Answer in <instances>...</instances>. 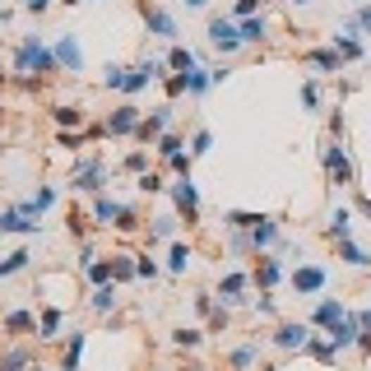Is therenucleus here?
<instances>
[{"instance_id":"f257e3e1","label":"nucleus","mask_w":371,"mask_h":371,"mask_svg":"<svg viewBox=\"0 0 371 371\" xmlns=\"http://www.w3.org/2000/svg\"><path fill=\"white\" fill-rule=\"evenodd\" d=\"M61 61L56 51L42 42V37H19V46H14V75H56Z\"/></svg>"},{"instance_id":"f03ea898","label":"nucleus","mask_w":371,"mask_h":371,"mask_svg":"<svg viewBox=\"0 0 371 371\" xmlns=\"http://www.w3.org/2000/svg\"><path fill=\"white\" fill-rule=\"evenodd\" d=\"M93 223L116 227V232H135V227H139V218L130 214L125 204H116L112 195H98V200H93Z\"/></svg>"},{"instance_id":"7ed1b4c3","label":"nucleus","mask_w":371,"mask_h":371,"mask_svg":"<svg viewBox=\"0 0 371 371\" xmlns=\"http://www.w3.org/2000/svg\"><path fill=\"white\" fill-rule=\"evenodd\" d=\"M139 14H144V23H149V37H158V42H177V19H172L158 0H139Z\"/></svg>"},{"instance_id":"20e7f679","label":"nucleus","mask_w":371,"mask_h":371,"mask_svg":"<svg viewBox=\"0 0 371 371\" xmlns=\"http://www.w3.org/2000/svg\"><path fill=\"white\" fill-rule=\"evenodd\" d=\"M209 46H214V51H237V46H246V37H241V23L214 14V19H209Z\"/></svg>"},{"instance_id":"39448f33","label":"nucleus","mask_w":371,"mask_h":371,"mask_svg":"<svg viewBox=\"0 0 371 371\" xmlns=\"http://www.w3.org/2000/svg\"><path fill=\"white\" fill-rule=\"evenodd\" d=\"M0 227H5V232H42V209H33V200L10 204V209L0 214Z\"/></svg>"},{"instance_id":"423d86ee","label":"nucleus","mask_w":371,"mask_h":371,"mask_svg":"<svg viewBox=\"0 0 371 371\" xmlns=\"http://www.w3.org/2000/svg\"><path fill=\"white\" fill-rule=\"evenodd\" d=\"M311 339H315V329L306 325V320H283V325L274 329V344H279L283 353H302V348H311Z\"/></svg>"},{"instance_id":"0eeeda50","label":"nucleus","mask_w":371,"mask_h":371,"mask_svg":"<svg viewBox=\"0 0 371 371\" xmlns=\"http://www.w3.org/2000/svg\"><path fill=\"white\" fill-rule=\"evenodd\" d=\"M75 191H89V195H98L102 186H107V168H102V158H79L75 163Z\"/></svg>"},{"instance_id":"6e6552de","label":"nucleus","mask_w":371,"mask_h":371,"mask_svg":"<svg viewBox=\"0 0 371 371\" xmlns=\"http://www.w3.org/2000/svg\"><path fill=\"white\" fill-rule=\"evenodd\" d=\"M139 125H144V116H139V107L135 102H121V107H116L112 116H107V125H102V130H107V135H139Z\"/></svg>"},{"instance_id":"1a4fd4ad","label":"nucleus","mask_w":371,"mask_h":371,"mask_svg":"<svg viewBox=\"0 0 371 371\" xmlns=\"http://www.w3.org/2000/svg\"><path fill=\"white\" fill-rule=\"evenodd\" d=\"M325 283H329V270H325V265H297V270H293V288H297V297L325 293Z\"/></svg>"},{"instance_id":"9d476101","label":"nucleus","mask_w":371,"mask_h":371,"mask_svg":"<svg viewBox=\"0 0 371 371\" xmlns=\"http://www.w3.org/2000/svg\"><path fill=\"white\" fill-rule=\"evenodd\" d=\"M51 51H56V61H61V70H84V46H79V37L75 33H61L56 42H51Z\"/></svg>"},{"instance_id":"9b49d317","label":"nucleus","mask_w":371,"mask_h":371,"mask_svg":"<svg viewBox=\"0 0 371 371\" xmlns=\"http://www.w3.org/2000/svg\"><path fill=\"white\" fill-rule=\"evenodd\" d=\"M172 200H177V209L195 223V209H200V191H195V181H191V177H177V181H172Z\"/></svg>"},{"instance_id":"f8f14e48","label":"nucleus","mask_w":371,"mask_h":371,"mask_svg":"<svg viewBox=\"0 0 371 371\" xmlns=\"http://www.w3.org/2000/svg\"><path fill=\"white\" fill-rule=\"evenodd\" d=\"M168 125H172V102H163V107H153V116H144V125H139L135 139H139V144H153Z\"/></svg>"},{"instance_id":"ddd939ff","label":"nucleus","mask_w":371,"mask_h":371,"mask_svg":"<svg viewBox=\"0 0 371 371\" xmlns=\"http://www.w3.org/2000/svg\"><path fill=\"white\" fill-rule=\"evenodd\" d=\"M325 334H329V344L344 353L348 344H358V339H362V315H344V320H339L334 329H325Z\"/></svg>"},{"instance_id":"4468645a","label":"nucleus","mask_w":371,"mask_h":371,"mask_svg":"<svg viewBox=\"0 0 371 371\" xmlns=\"http://www.w3.org/2000/svg\"><path fill=\"white\" fill-rule=\"evenodd\" d=\"M325 168H329V177H334L339 186H348V181H353V168H348V149L339 144V139L325 149Z\"/></svg>"},{"instance_id":"2eb2a0df","label":"nucleus","mask_w":371,"mask_h":371,"mask_svg":"<svg viewBox=\"0 0 371 371\" xmlns=\"http://www.w3.org/2000/svg\"><path fill=\"white\" fill-rule=\"evenodd\" d=\"M344 302H334V297H320V302H315V315H311V329H334L339 320H344Z\"/></svg>"},{"instance_id":"dca6fc26","label":"nucleus","mask_w":371,"mask_h":371,"mask_svg":"<svg viewBox=\"0 0 371 371\" xmlns=\"http://www.w3.org/2000/svg\"><path fill=\"white\" fill-rule=\"evenodd\" d=\"M325 237H329V241H353V214H348V209H334V214H329Z\"/></svg>"},{"instance_id":"f3484780","label":"nucleus","mask_w":371,"mask_h":371,"mask_svg":"<svg viewBox=\"0 0 371 371\" xmlns=\"http://www.w3.org/2000/svg\"><path fill=\"white\" fill-rule=\"evenodd\" d=\"M274 241H279V218H270V214H265V223H256V227H251V246H256V251H270Z\"/></svg>"},{"instance_id":"a211bd4d","label":"nucleus","mask_w":371,"mask_h":371,"mask_svg":"<svg viewBox=\"0 0 371 371\" xmlns=\"http://www.w3.org/2000/svg\"><path fill=\"white\" fill-rule=\"evenodd\" d=\"M306 65H311V70H320V75H339L344 56H339L334 46H320V51H311V56H306Z\"/></svg>"},{"instance_id":"6ab92c4d","label":"nucleus","mask_w":371,"mask_h":371,"mask_svg":"<svg viewBox=\"0 0 371 371\" xmlns=\"http://www.w3.org/2000/svg\"><path fill=\"white\" fill-rule=\"evenodd\" d=\"M246 274L241 270H232V274H223V283H218V297H223V302H241V293H246Z\"/></svg>"},{"instance_id":"aec40b11","label":"nucleus","mask_w":371,"mask_h":371,"mask_svg":"<svg viewBox=\"0 0 371 371\" xmlns=\"http://www.w3.org/2000/svg\"><path fill=\"white\" fill-rule=\"evenodd\" d=\"M334 51H339L344 61H362V51H367V46L358 42V33H353V28H344V33L334 37Z\"/></svg>"},{"instance_id":"412c9836","label":"nucleus","mask_w":371,"mask_h":371,"mask_svg":"<svg viewBox=\"0 0 371 371\" xmlns=\"http://www.w3.org/2000/svg\"><path fill=\"white\" fill-rule=\"evenodd\" d=\"M61 325H65V315H61L56 306H46V311L37 315V339H56V334H61Z\"/></svg>"},{"instance_id":"4be33fe9","label":"nucleus","mask_w":371,"mask_h":371,"mask_svg":"<svg viewBox=\"0 0 371 371\" xmlns=\"http://www.w3.org/2000/svg\"><path fill=\"white\" fill-rule=\"evenodd\" d=\"M209 89H214V70H200V65H195L191 75H186V93H191V98H204Z\"/></svg>"},{"instance_id":"5701e85b","label":"nucleus","mask_w":371,"mask_h":371,"mask_svg":"<svg viewBox=\"0 0 371 371\" xmlns=\"http://www.w3.org/2000/svg\"><path fill=\"white\" fill-rule=\"evenodd\" d=\"M279 279H283V260L265 256V260H260V270H256V283H260V288H274Z\"/></svg>"},{"instance_id":"b1692460","label":"nucleus","mask_w":371,"mask_h":371,"mask_svg":"<svg viewBox=\"0 0 371 371\" xmlns=\"http://www.w3.org/2000/svg\"><path fill=\"white\" fill-rule=\"evenodd\" d=\"M227 227H232V232H251V227L256 223H265V214H246V209H227Z\"/></svg>"},{"instance_id":"393cba45","label":"nucleus","mask_w":371,"mask_h":371,"mask_svg":"<svg viewBox=\"0 0 371 371\" xmlns=\"http://www.w3.org/2000/svg\"><path fill=\"white\" fill-rule=\"evenodd\" d=\"M51 116H56V125H84V107L79 102H61V107H51Z\"/></svg>"},{"instance_id":"a878e982","label":"nucleus","mask_w":371,"mask_h":371,"mask_svg":"<svg viewBox=\"0 0 371 371\" xmlns=\"http://www.w3.org/2000/svg\"><path fill=\"white\" fill-rule=\"evenodd\" d=\"M195 260V251L186 246V241H172V256H168V270L172 274H186V265Z\"/></svg>"},{"instance_id":"bb28decb","label":"nucleus","mask_w":371,"mask_h":371,"mask_svg":"<svg viewBox=\"0 0 371 371\" xmlns=\"http://www.w3.org/2000/svg\"><path fill=\"white\" fill-rule=\"evenodd\" d=\"M227 367H232V371H251V367H256V344L232 348V353H227Z\"/></svg>"},{"instance_id":"cd10ccee","label":"nucleus","mask_w":371,"mask_h":371,"mask_svg":"<svg viewBox=\"0 0 371 371\" xmlns=\"http://www.w3.org/2000/svg\"><path fill=\"white\" fill-rule=\"evenodd\" d=\"M241 37H246V42H265V37H270V19H265V14L246 19L241 23Z\"/></svg>"},{"instance_id":"c85d7f7f","label":"nucleus","mask_w":371,"mask_h":371,"mask_svg":"<svg viewBox=\"0 0 371 371\" xmlns=\"http://www.w3.org/2000/svg\"><path fill=\"white\" fill-rule=\"evenodd\" d=\"M116 302H121V288L116 283H107V288L93 293V311H116Z\"/></svg>"},{"instance_id":"c756f323","label":"nucleus","mask_w":371,"mask_h":371,"mask_svg":"<svg viewBox=\"0 0 371 371\" xmlns=\"http://www.w3.org/2000/svg\"><path fill=\"white\" fill-rule=\"evenodd\" d=\"M168 70H177V75H191V70H195V56L186 51V46H172V51H168Z\"/></svg>"},{"instance_id":"7c9ffc66","label":"nucleus","mask_w":371,"mask_h":371,"mask_svg":"<svg viewBox=\"0 0 371 371\" xmlns=\"http://www.w3.org/2000/svg\"><path fill=\"white\" fill-rule=\"evenodd\" d=\"M339 256L348 260V265H358V270H362V265H371V251H362L358 241H339Z\"/></svg>"},{"instance_id":"2f4dec72","label":"nucleus","mask_w":371,"mask_h":371,"mask_svg":"<svg viewBox=\"0 0 371 371\" xmlns=\"http://www.w3.org/2000/svg\"><path fill=\"white\" fill-rule=\"evenodd\" d=\"M19 270H28V251H10V256H5V265H0V279H10V274H19Z\"/></svg>"},{"instance_id":"473e14b6","label":"nucleus","mask_w":371,"mask_h":371,"mask_svg":"<svg viewBox=\"0 0 371 371\" xmlns=\"http://www.w3.org/2000/svg\"><path fill=\"white\" fill-rule=\"evenodd\" d=\"M306 353H311L315 362H334V358H339V348L329 344V339H311V348H306Z\"/></svg>"},{"instance_id":"72a5a7b5","label":"nucleus","mask_w":371,"mask_h":371,"mask_svg":"<svg viewBox=\"0 0 371 371\" xmlns=\"http://www.w3.org/2000/svg\"><path fill=\"white\" fill-rule=\"evenodd\" d=\"M200 329H186V325H181V329H172V344H177V348H200Z\"/></svg>"},{"instance_id":"f704fd0d","label":"nucleus","mask_w":371,"mask_h":371,"mask_svg":"<svg viewBox=\"0 0 371 371\" xmlns=\"http://www.w3.org/2000/svg\"><path fill=\"white\" fill-rule=\"evenodd\" d=\"M260 5H265V0H237V5H232V19H237V23L256 19V14H260Z\"/></svg>"},{"instance_id":"c9c22d12","label":"nucleus","mask_w":371,"mask_h":371,"mask_svg":"<svg viewBox=\"0 0 371 371\" xmlns=\"http://www.w3.org/2000/svg\"><path fill=\"white\" fill-rule=\"evenodd\" d=\"M79 358H84V334L70 339V348H65V367L61 371H79Z\"/></svg>"},{"instance_id":"e433bc0d","label":"nucleus","mask_w":371,"mask_h":371,"mask_svg":"<svg viewBox=\"0 0 371 371\" xmlns=\"http://www.w3.org/2000/svg\"><path fill=\"white\" fill-rule=\"evenodd\" d=\"M125 75H130L125 65H107L102 70V89H125Z\"/></svg>"},{"instance_id":"4c0bfd02","label":"nucleus","mask_w":371,"mask_h":371,"mask_svg":"<svg viewBox=\"0 0 371 371\" xmlns=\"http://www.w3.org/2000/svg\"><path fill=\"white\" fill-rule=\"evenodd\" d=\"M28 325H33V315H28V311H10V315H5V329H10V334H23Z\"/></svg>"},{"instance_id":"58836bf2","label":"nucleus","mask_w":371,"mask_h":371,"mask_svg":"<svg viewBox=\"0 0 371 371\" xmlns=\"http://www.w3.org/2000/svg\"><path fill=\"white\" fill-rule=\"evenodd\" d=\"M209 149H214V135H209V130H195V139H191V158H204Z\"/></svg>"},{"instance_id":"ea45409f","label":"nucleus","mask_w":371,"mask_h":371,"mask_svg":"<svg viewBox=\"0 0 371 371\" xmlns=\"http://www.w3.org/2000/svg\"><path fill=\"white\" fill-rule=\"evenodd\" d=\"M353 33H371V5H362L358 14H353V23H348Z\"/></svg>"},{"instance_id":"a19ab883","label":"nucleus","mask_w":371,"mask_h":371,"mask_svg":"<svg viewBox=\"0 0 371 371\" xmlns=\"http://www.w3.org/2000/svg\"><path fill=\"white\" fill-rule=\"evenodd\" d=\"M158 153H163V158L172 163V158L181 153V139H177V135H163V139H158Z\"/></svg>"},{"instance_id":"79ce46f5","label":"nucleus","mask_w":371,"mask_h":371,"mask_svg":"<svg viewBox=\"0 0 371 371\" xmlns=\"http://www.w3.org/2000/svg\"><path fill=\"white\" fill-rule=\"evenodd\" d=\"M153 237H177V218H172V214L153 218Z\"/></svg>"},{"instance_id":"37998d69","label":"nucleus","mask_w":371,"mask_h":371,"mask_svg":"<svg viewBox=\"0 0 371 371\" xmlns=\"http://www.w3.org/2000/svg\"><path fill=\"white\" fill-rule=\"evenodd\" d=\"M23 367H28V353H23V348H10V353H5V371H23Z\"/></svg>"},{"instance_id":"c03bdc74","label":"nucleus","mask_w":371,"mask_h":371,"mask_svg":"<svg viewBox=\"0 0 371 371\" xmlns=\"http://www.w3.org/2000/svg\"><path fill=\"white\" fill-rule=\"evenodd\" d=\"M125 168H130V172H144V168H149V153H144V149H135V153H125Z\"/></svg>"},{"instance_id":"a18cd8bd","label":"nucleus","mask_w":371,"mask_h":371,"mask_svg":"<svg viewBox=\"0 0 371 371\" xmlns=\"http://www.w3.org/2000/svg\"><path fill=\"white\" fill-rule=\"evenodd\" d=\"M51 204H56V191H51V186H42V191L33 195V209H51Z\"/></svg>"},{"instance_id":"49530a36","label":"nucleus","mask_w":371,"mask_h":371,"mask_svg":"<svg viewBox=\"0 0 371 371\" xmlns=\"http://www.w3.org/2000/svg\"><path fill=\"white\" fill-rule=\"evenodd\" d=\"M139 260V279H158V260L153 256H135Z\"/></svg>"},{"instance_id":"de8ad7c7","label":"nucleus","mask_w":371,"mask_h":371,"mask_svg":"<svg viewBox=\"0 0 371 371\" xmlns=\"http://www.w3.org/2000/svg\"><path fill=\"white\" fill-rule=\"evenodd\" d=\"M139 191H144V195L163 191V181H158V172H144V177H139Z\"/></svg>"},{"instance_id":"09e8293b","label":"nucleus","mask_w":371,"mask_h":371,"mask_svg":"<svg viewBox=\"0 0 371 371\" xmlns=\"http://www.w3.org/2000/svg\"><path fill=\"white\" fill-rule=\"evenodd\" d=\"M56 144H61V149H84V135H70V130H61Z\"/></svg>"},{"instance_id":"8fccbe9b","label":"nucleus","mask_w":371,"mask_h":371,"mask_svg":"<svg viewBox=\"0 0 371 371\" xmlns=\"http://www.w3.org/2000/svg\"><path fill=\"white\" fill-rule=\"evenodd\" d=\"M302 102H306V107H315V102H320V93H315V79H306V84H302Z\"/></svg>"},{"instance_id":"3c124183","label":"nucleus","mask_w":371,"mask_h":371,"mask_svg":"<svg viewBox=\"0 0 371 371\" xmlns=\"http://www.w3.org/2000/svg\"><path fill=\"white\" fill-rule=\"evenodd\" d=\"M19 5H23L28 14H46V10H51V0H19Z\"/></svg>"},{"instance_id":"603ef678","label":"nucleus","mask_w":371,"mask_h":371,"mask_svg":"<svg viewBox=\"0 0 371 371\" xmlns=\"http://www.w3.org/2000/svg\"><path fill=\"white\" fill-rule=\"evenodd\" d=\"M168 93H172V98H177V93H186V75H172L168 79Z\"/></svg>"},{"instance_id":"864d4df0","label":"nucleus","mask_w":371,"mask_h":371,"mask_svg":"<svg viewBox=\"0 0 371 371\" xmlns=\"http://www.w3.org/2000/svg\"><path fill=\"white\" fill-rule=\"evenodd\" d=\"M362 334H371V311H362Z\"/></svg>"},{"instance_id":"5fc2aeb1","label":"nucleus","mask_w":371,"mask_h":371,"mask_svg":"<svg viewBox=\"0 0 371 371\" xmlns=\"http://www.w3.org/2000/svg\"><path fill=\"white\" fill-rule=\"evenodd\" d=\"M204 5H209V0H186V10H204Z\"/></svg>"},{"instance_id":"6e6d98bb","label":"nucleus","mask_w":371,"mask_h":371,"mask_svg":"<svg viewBox=\"0 0 371 371\" xmlns=\"http://www.w3.org/2000/svg\"><path fill=\"white\" fill-rule=\"evenodd\" d=\"M358 209H362V214H367V218H371V200H358Z\"/></svg>"},{"instance_id":"4d7b16f0","label":"nucleus","mask_w":371,"mask_h":371,"mask_svg":"<svg viewBox=\"0 0 371 371\" xmlns=\"http://www.w3.org/2000/svg\"><path fill=\"white\" fill-rule=\"evenodd\" d=\"M358 344H362V348H367V353H371V334H362V339H358Z\"/></svg>"},{"instance_id":"13d9d810","label":"nucleus","mask_w":371,"mask_h":371,"mask_svg":"<svg viewBox=\"0 0 371 371\" xmlns=\"http://www.w3.org/2000/svg\"><path fill=\"white\" fill-rule=\"evenodd\" d=\"M61 5H84V0H61Z\"/></svg>"},{"instance_id":"bf43d9fd","label":"nucleus","mask_w":371,"mask_h":371,"mask_svg":"<svg viewBox=\"0 0 371 371\" xmlns=\"http://www.w3.org/2000/svg\"><path fill=\"white\" fill-rule=\"evenodd\" d=\"M293 5H315V0H293Z\"/></svg>"},{"instance_id":"052dcab7","label":"nucleus","mask_w":371,"mask_h":371,"mask_svg":"<svg viewBox=\"0 0 371 371\" xmlns=\"http://www.w3.org/2000/svg\"><path fill=\"white\" fill-rule=\"evenodd\" d=\"M33 371H46V367H33Z\"/></svg>"}]
</instances>
